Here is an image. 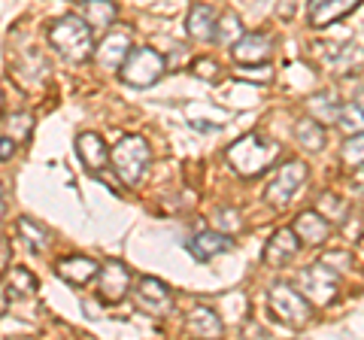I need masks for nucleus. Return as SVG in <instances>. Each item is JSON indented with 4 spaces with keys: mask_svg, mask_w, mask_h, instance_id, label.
<instances>
[{
    "mask_svg": "<svg viewBox=\"0 0 364 340\" xmlns=\"http://www.w3.org/2000/svg\"><path fill=\"white\" fill-rule=\"evenodd\" d=\"M6 262H9V246L4 237H0V267H6Z\"/></svg>",
    "mask_w": 364,
    "mask_h": 340,
    "instance_id": "obj_33",
    "label": "nucleus"
},
{
    "mask_svg": "<svg viewBox=\"0 0 364 340\" xmlns=\"http://www.w3.org/2000/svg\"><path fill=\"white\" fill-rule=\"evenodd\" d=\"M79 13H82L91 31H109V28H116V21H119L116 0H82Z\"/></svg>",
    "mask_w": 364,
    "mask_h": 340,
    "instance_id": "obj_18",
    "label": "nucleus"
},
{
    "mask_svg": "<svg viewBox=\"0 0 364 340\" xmlns=\"http://www.w3.org/2000/svg\"><path fill=\"white\" fill-rule=\"evenodd\" d=\"M149 143L143 137H122L116 146L109 149V161H112V174L119 176L122 186L134 188L143 179L146 167H149Z\"/></svg>",
    "mask_w": 364,
    "mask_h": 340,
    "instance_id": "obj_3",
    "label": "nucleus"
},
{
    "mask_svg": "<svg viewBox=\"0 0 364 340\" xmlns=\"http://www.w3.org/2000/svg\"><path fill=\"white\" fill-rule=\"evenodd\" d=\"M294 234H298V240L301 243H310V246H318V243H325L328 237H331V222H328L322 213H301L298 219H294Z\"/></svg>",
    "mask_w": 364,
    "mask_h": 340,
    "instance_id": "obj_17",
    "label": "nucleus"
},
{
    "mask_svg": "<svg viewBox=\"0 0 364 340\" xmlns=\"http://www.w3.org/2000/svg\"><path fill=\"white\" fill-rule=\"evenodd\" d=\"M4 216H6V201L0 198V219H4Z\"/></svg>",
    "mask_w": 364,
    "mask_h": 340,
    "instance_id": "obj_34",
    "label": "nucleus"
},
{
    "mask_svg": "<svg viewBox=\"0 0 364 340\" xmlns=\"http://www.w3.org/2000/svg\"><path fill=\"white\" fill-rule=\"evenodd\" d=\"M49 46L64 61L82 64L95 55V31L82 16H61L49 25Z\"/></svg>",
    "mask_w": 364,
    "mask_h": 340,
    "instance_id": "obj_1",
    "label": "nucleus"
},
{
    "mask_svg": "<svg viewBox=\"0 0 364 340\" xmlns=\"http://www.w3.org/2000/svg\"><path fill=\"white\" fill-rule=\"evenodd\" d=\"M340 155H343V161L349 167H361L364 164V131L349 134L346 143H343V149H340Z\"/></svg>",
    "mask_w": 364,
    "mask_h": 340,
    "instance_id": "obj_28",
    "label": "nucleus"
},
{
    "mask_svg": "<svg viewBox=\"0 0 364 340\" xmlns=\"http://www.w3.org/2000/svg\"><path fill=\"white\" fill-rule=\"evenodd\" d=\"M240 216H237V210H219L215 213V228L225 231V234H231V231H240Z\"/></svg>",
    "mask_w": 364,
    "mask_h": 340,
    "instance_id": "obj_29",
    "label": "nucleus"
},
{
    "mask_svg": "<svg viewBox=\"0 0 364 340\" xmlns=\"http://www.w3.org/2000/svg\"><path fill=\"white\" fill-rule=\"evenodd\" d=\"M298 282H301V294L310 304H316V307H328L340 294V277L328 262H316L310 267H304Z\"/></svg>",
    "mask_w": 364,
    "mask_h": 340,
    "instance_id": "obj_5",
    "label": "nucleus"
},
{
    "mask_svg": "<svg viewBox=\"0 0 364 340\" xmlns=\"http://www.w3.org/2000/svg\"><path fill=\"white\" fill-rule=\"evenodd\" d=\"M294 137H298V143L304 146V149L318 152L325 146V124L316 122L313 116L310 119H298V124H294Z\"/></svg>",
    "mask_w": 364,
    "mask_h": 340,
    "instance_id": "obj_22",
    "label": "nucleus"
},
{
    "mask_svg": "<svg viewBox=\"0 0 364 340\" xmlns=\"http://www.w3.org/2000/svg\"><path fill=\"white\" fill-rule=\"evenodd\" d=\"M131 49H134L131 31L128 28H116V31L109 28V33L100 40V46H95V58L100 64V70H119Z\"/></svg>",
    "mask_w": 364,
    "mask_h": 340,
    "instance_id": "obj_9",
    "label": "nucleus"
},
{
    "mask_svg": "<svg viewBox=\"0 0 364 340\" xmlns=\"http://www.w3.org/2000/svg\"><path fill=\"white\" fill-rule=\"evenodd\" d=\"M306 176H310V170H306L304 161H286L279 167V174L270 179V186L264 191V198L270 207H289L294 201V195L301 191V186L306 183Z\"/></svg>",
    "mask_w": 364,
    "mask_h": 340,
    "instance_id": "obj_7",
    "label": "nucleus"
},
{
    "mask_svg": "<svg viewBox=\"0 0 364 340\" xmlns=\"http://www.w3.org/2000/svg\"><path fill=\"white\" fill-rule=\"evenodd\" d=\"M337 124L343 128L346 134H358L364 131V95H358L355 100L340 107V116H337Z\"/></svg>",
    "mask_w": 364,
    "mask_h": 340,
    "instance_id": "obj_24",
    "label": "nucleus"
},
{
    "mask_svg": "<svg viewBox=\"0 0 364 340\" xmlns=\"http://www.w3.org/2000/svg\"><path fill=\"white\" fill-rule=\"evenodd\" d=\"M215 21H219V18H215L213 6L198 4V6H191V13L186 18V31H188L191 40L207 43V40H215Z\"/></svg>",
    "mask_w": 364,
    "mask_h": 340,
    "instance_id": "obj_19",
    "label": "nucleus"
},
{
    "mask_svg": "<svg viewBox=\"0 0 364 340\" xmlns=\"http://www.w3.org/2000/svg\"><path fill=\"white\" fill-rule=\"evenodd\" d=\"M131 289V270L122 262H107L97 270V292L107 304H119Z\"/></svg>",
    "mask_w": 364,
    "mask_h": 340,
    "instance_id": "obj_10",
    "label": "nucleus"
},
{
    "mask_svg": "<svg viewBox=\"0 0 364 340\" xmlns=\"http://www.w3.org/2000/svg\"><path fill=\"white\" fill-rule=\"evenodd\" d=\"M240 37H243V25H240V18H237V13H225L219 21H215V43L234 46Z\"/></svg>",
    "mask_w": 364,
    "mask_h": 340,
    "instance_id": "obj_26",
    "label": "nucleus"
},
{
    "mask_svg": "<svg viewBox=\"0 0 364 340\" xmlns=\"http://www.w3.org/2000/svg\"><path fill=\"white\" fill-rule=\"evenodd\" d=\"M16 155V140L13 137H0V161H6V158Z\"/></svg>",
    "mask_w": 364,
    "mask_h": 340,
    "instance_id": "obj_32",
    "label": "nucleus"
},
{
    "mask_svg": "<svg viewBox=\"0 0 364 340\" xmlns=\"http://www.w3.org/2000/svg\"><path fill=\"white\" fill-rule=\"evenodd\" d=\"M298 249H301V240H298V234H294V228L273 231L267 246H264V265H270V267L289 265L291 258L298 255Z\"/></svg>",
    "mask_w": 364,
    "mask_h": 340,
    "instance_id": "obj_14",
    "label": "nucleus"
},
{
    "mask_svg": "<svg viewBox=\"0 0 364 340\" xmlns=\"http://www.w3.org/2000/svg\"><path fill=\"white\" fill-rule=\"evenodd\" d=\"M340 107H343V104H340V100L334 97V95H313V97H306V112H310V116L316 119V122H328V124H331V122H337V116H340Z\"/></svg>",
    "mask_w": 364,
    "mask_h": 340,
    "instance_id": "obj_23",
    "label": "nucleus"
},
{
    "mask_svg": "<svg viewBox=\"0 0 364 340\" xmlns=\"http://www.w3.org/2000/svg\"><path fill=\"white\" fill-rule=\"evenodd\" d=\"M164 70H167L164 55L149 46H134L119 67L124 85H131V88H152L164 76Z\"/></svg>",
    "mask_w": 364,
    "mask_h": 340,
    "instance_id": "obj_4",
    "label": "nucleus"
},
{
    "mask_svg": "<svg viewBox=\"0 0 364 340\" xmlns=\"http://www.w3.org/2000/svg\"><path fill=\"white\" fill-rule=\"evenodd\" d=\"M97 270L100 265L91 262L88 255H64L55 262V274L64 282H70V286H88L91 280H97Z\"/></svg>",
    "mask_w": 364,
    "mask_h": 340,
    "instance_id": "obj_15",
    "label": "nucleus"
},
{
    "mask_svg": "<svg viewBox=\"0 0 364 340\" xmlns=\"http://www.w3.org/2000/svg\"><path fill=\"white\" fill-rule=\"evenodd\" d=\"M277 155H279V146L261 140L258 134H246V137H240L237 143L228 146V164L246 179L261 176Z\"/></svg>",
    "mask_w": 364,
    "mask_h": 340,
    "instance_id": "obj_2",
    "label": "nucleus"
},
{
    "mask_svg": "<svg viewBox=\"0 0 364 340\" xmlns=\"http://www.w3.org/2000/svg\"><path fill=\"white\" fill-rule=\"evenodd\" d=\"M316 213H322L328 222H343L346 219V201L328 191V195H322L316 201Z\"/></svg>",
    "mask_w": 364,
    "mask_h": 340,
    "instance_id": "obj_27",
    "label": "nucleus"
},
{
    "mask_svg": "<svg viewBox=\"0 0 364 340\" xmlns=\"http://www.w3.org/2000/svg\"><path fill=\"white\" fill-rule=\"evenodd\" d=\"M195 76H200V79H215V76H219V64H215L213 58H198V61H195Z\"/></svg>",
    "mask_w": 364,
    "mask_h": 340,
    "instance_id": "obj_31",
    "label": "nucleus"
},
{
    "mask_svg": "<svg viewBox=\"0 0 364 340\" xmlns=\"http://www.w3.org/2000/svg\"><path fill=\"white\" fill-rule=\"evenodd\" d=\"M18 237L21 240H25L33 253H46V249H49V231L43 228V225H37L33 219H28V216H21L18 219Z\"/></svg>",
    "mask_w": 364,
    "mask_h": 340,
    "instance_id": "obj_25",
    "label": "nucleus"
},
{
    "mask_svg": "<svg viewBox=\"0 0 364 340\" xmlns=\"http://www.w3.org/2000/svg\"><path fill=\"white\" fill-rule=\"evenodd\" d=\"M6 294H9V301L33 298V294H37V277H33L28 267H13V270H9Z\"/></svg>",
    "mask_w": 364,
    "mask_h": 340,
    "instance_id": "obj_21",
    "label": "nucleus"
},
{
    "mask_svg": "<svg viewBox=\"0 0 364 340\" xmlns=\"http://www.w3.org/2000/svg\"><path fill=\"white\" fill-rule=\"evenodd\" d=\"M243 67V70H237V76H240V79H258V83H270V79H273V73H270V67L267 64H240Z\"/></svg>",
    "mask_w": 364,
    "mask_h": 340,
    "instance_id": "obj_30",
    "label": "nucleus"
},
{
    "mask_svg": "<svg viewBox=\"0 0 364 340\" xmlns=\"http://www.w3.org/2000/svg\"><path fill=\"white\" fill-rule=\"evenodd\" d=\"M76 152H79V158H82L85 170H88V174H95V176H100V170L109 164L107 143L95 131H82V134H79V137H76Z\"/></svg>",
    "mask_w": 364,
    "mask_h": 340,
    "instance_id": "obj_11",
    "label": "nucleus"
},
{
    "mask_svg": "<svg viewBox=\"0 0 364 340\" xmlns=\"http://www.w3.org/2000/svg\"><path fill=\"white\" fill-rule=\"evenodd\" d=\"M186 249L198 258V262H210V258H215V255L231 253V249H234V237L225 234V231H200V234H195L186 243Z\"/></svg>",
    "mask_w": 364,
    "mask_h": 340,
    "instance_id": "obj_12",
    "label": "nucleus"
},
{
    "mask_svg": "<svg viewBox=\"0 0 364 340\" xmlns=\"http://www.w3.org/2000/svg\"><path fill=\"white\" fill-rule=\"evenodd\" d=\"M186 328L198 337H222V319L210 307H195L188 313Z\"/></svg>",
    "mask_w": 364,
    "mask_h": 340,
    "instance_id": "obj_20",
    "label": "nucleus"
},
{
    "mask_svg": "<svg viewBox=\"0 0 364 340\" xmlns=\"http://www.w3.org/2000/svg\"><path fill=\"white\" fill-rule=\"evenodd\" d=\"M358 6H361V0H310L306 13H310L313 28H325V25H334V21L346 18Z\"/></svg>",
    "mask_w": 364,
    "mask_h": 340,
    "instance_id": "obj_16",
    "label": "nucleus"
},
{
    "mask_svg": "<svg viewBox=\"0 0 364 340\" xmlns=\"http://www.w3.org/2000/svg\"><path fill=\"white\" fill-rule=\"evenodd\" d=\"M136 307L152 313V316H164L173 310V292L167 289V282H161L158 277H140L136 280Z\"/></svg>",
    "mask_w": 364,
    "mask_h": 340,
    "instance_id": "obj_8",
    "label": "nucleus"
},
{
    "mask_svg": "<svg viewBox=\"0 0 364 340\" xmlns=\"http://www.w3.org/2000/svg\"><path fill=\"white\" fill-rule=\"evenodd\" d=\"M267 304H270L273 319H279L286 328H304L306 319H310V301H306L298 289H291L289 282L270 286Z\"/></svg>",
    "mask_w": 364,
    "mask_h": 340,
    "instance_id": "obj_6",
    "label": "nucleus"
},
{
    "mask_svg": "<svg viewBox=\"0 0 364 340\" xmlns=\"http://www.w3.org/2000/svg\"><path fill=\"white\" fill-rule=\"evenodd\" d=\"M231 55L237 64H267V58L273 55V40L267 33H243L234 43Z\"/></svg>",
    "mask_w": 364,
    "mask_h": 340,
    "instance_id": "obj_13",
    "label": "nucleus"
}]
</instances>
